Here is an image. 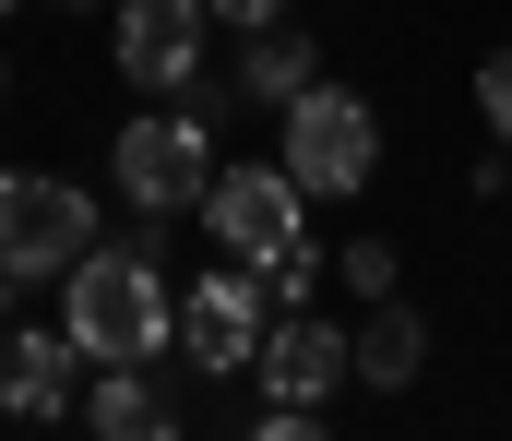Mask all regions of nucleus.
Returning a JSON list of instances; mask_svg holds the SVG:
<instances>
[{"instance_id": "nucleus-1", "label": "nucleus", "mask_w": 512, "mask_h": 441, "mask_svg": "<svg viewBox=\"0 0 512 441\" xmlns=\"http://www.w3.org/2000/svg\"><path fill=\"white\" fill-rule=\"evenodd\" d=\"M60 322H72V346H84L96 370H120V358H179V298L155 275V215H143L131 239H96V251L60 275Z\"/></svg>"}, {"instance_id": "nucleus-2", "label": "nucleus", "mask_w": 512, "mask_h": 441, "mask_svg": "<svg viewBox=\"0 0 512 441\" xmlns=\"http://www.w3.org/2000/svg\"><path fill=\"white\" fill-rule=\"evenodd\" d=\"M108 167H120L131 215L167 227V215H203V179H215L227 155H215V120H203V108H143V120H120V155H108Z\"/></svg>"}, {"instance_id": "nucleus-3", "label": "nucleus", "mask_w": 512, "mask_h": 441, "mask_svg": "<svg viewBox=\"0 0 512 441\" xmlns=\"http://www.w3.org/2000/svg\"><path fill=\"white\" fill-rule=\"evenodd\" d=\"M286 167H298V191L310 203H358L370 191V167H382V108L370 96H346V84H310L298 108H286Z\"/></svg>"}, {"instance_id": "nucleus-4", "label": "nucleus", "mask_w": 512, "mask_h": 441, "mask_svg": "<svg viewBox=\"0 0 512 441\" xmlns=\"http://www.w3.org/2000/svg\"><path fill=\"white\" fill-rule=\"evenodd\" d=\"M262 334H274V298H262V275L239 263V251H215L191 287H179V358L203 370V382H239L262 358Z\"/></svg>"}, {"instance_id": "nucleus-5", "label": "nucleus", "mask_w": 512, "mask_h": 441, "mask_svg": "<svg viewBox=\"0 0 512 441\" xmlns=\"http://www.w3.org/2000/svg\"><path fill=\"white\" fill-rule=\"evenodd\" d=\"M108 227H96V203L72 191V179H48V167H12L0 179V275H72L84 251H96Z\"/></svg>"}, {"instance_id": "nucleus-6", "label": "nucleus", "mask_w": 512, "mask_h": 441, "mask_svg": "<svg viewBox=\"0 0 512 441\" xmlns=\"http://www.w3.org/2000/svg\"><path fill=\"white\" fill-rule=\"evenodd\" d=\"M298 227H310V191H298L286 155H227V167L203 179V239H215V251L262 263V251H286Z\"/></svg>"}, {"instance_id": "nucleus-7", "label": "nucleus", "mask_w": 512, "mask_h": 441, "mask_svg": "<svg viewBox=\"0 0 512 441\" xmlns=\"http://www.w3.org/2000/svg\"><path fill=\"white\" fill-rule=\"evenodd\" d=\"M251 382H262V394H286V406H334V394L358 382V334H346V322H322V298H310V310H274Z\"/></svg>"}, {"instance_id": "nucleus-8", "label": "nucleus", "mask_w": 512, "mask_h": 441, "mask_svg": "<svg viewBox=\"0 0 512 441\" xmlns=\"http://www.w3.org/2000/svg\"><path fill=\"white\" fill-rule=\"evenodd\" d=\"M108 12H120V72L143 96H191V84H203L215 0H108Z\"/></svg>"}, {"instance_id": "nucleus-9", "label": "nucleus", "mask_w": 512, "mask_h": 441, "mask_svg": "<svg viewBox=\"0 0 512 441\" xmlns=\"http://www.w3.org/2000/svg\"><path fill=\"white\" fill-rule=\"evenodd\" d=\"M72 370H84L72 322H60V334H48V322H12V334H0V418H24V430L72 418V406H84V394H72Z\"/></svg>"}, {"instance_id": "nucleus-10", "label": "nucleus", "mask_w": 512, "mask_h": 441, "mask_svg": "<svg viewBox=\"0 0 512 441\" xmlns=\"http://www.w3.org/2000/svg\"><path fill=\"white\" fill-rule=\"evenodd\" d=\"M310 84H322V48H310L298 24H262V36H239V60H227V96H239V108H274V120H286Z\"/></svg>"}, {"instance_id": "nucleus-11", "label": "nucleus", "mask_w": 512, "mask_h": 441, "mask_svg": "<svg viewBox=\"0 0 512 441\" xmlns=\"http://www.w3.org/2000/svg\"><path fill=\"white\" fill-rule=\"evenodd\" d=\"M84 430H108V441H167V430H179V394H167L143 358H120V370H96V394H84Z\"/></svg>"}, {"instance_id": "nucleus-12", "label": "nucleus", "mask_w": 512, "mask_h": 441, "mask_svg": "<svg viewBox=\"0 0 512 441\" xmlns=\"http://www.w3.org/2000/svg\"><path fill=\"white\" fill-rule=\"evenodd\" d=\"M417 370H429V322H417L405 298H370V322H358V382H370V394H417Z\"/></svg>"}, {"instance_id": "nucleus-13", "label": "nucleus", "mask_w": 512, "mask_h": 441, "mask_svg": "<svg viewBox=\"0 0 512 441\" xmlns=\"http://www.w3.org/2000/svg\"><path fill=\"white\" fill-rule=\"evenodd\" d=\"M251 275H262V298H274V310H310V298H322V251H310V227H298L286 251H262Z\"/></svg>"}, {"instance_id": "nucleus-14", "label": "nucleus", "mask_w": 512, "mask_h": 441, "mask_svg": "<svg viewBox=\"0 0 512 441\" xmlns=\"http://www.w3.org/2000/svg\"><path fill=\"white\" fill-rule=\"evenodd\" d=\"M334 275H346L358 298H393V287H405V251H393V239H346V251H334Z\"/></svg>"}, {"instance_id": "nucleus-15", "label": "nucleus", "mask_w": 512, "mask_h": 441, "mask_svg": "<svg viewBox=\"0 0 512 441\" xmlns=\"http://www.w3.org/2000/svg\"><path fill=\"white\" fill-rule=\"evenodd\" d=\"M477 120H489V144H512V48L477 60Z\"/></svg>"}, {"instance_id": "nucleus-16", "label": "nucleus", "mask_w": 512, "mask_h": 441, "mask_svg": "<svg viewBox=\"0 0 512 441\" xmlns=\"http://www.w3.org/2000/svg\"><path fill=\"white\" fill-rule=\"evenodd\" d=\"M286 12H298V0H215V24H227V36H262V24H286Z\"/></svg>"}, {"instance_id": "nucleus-17", "label": "nucleus", "mask_w": 512, "mask_h": 441, "mask_svg": "<svg viewBox=\"0 0 512 441\" xmlns=\"http://www.w3.org/2000/svg\"><path fill=\"white\" fill-rule=\"evenodd\" d=\"M12 287H24V275H0V334H12Z\"/></svg>"}, {"instance_id": "nucleus-18", "label": "nucleus", "mask_w": 512, "mask_h": 441, "mask_svg": "<svg viewBox=\"0 0 512 441\" xmlns=\"http://www.w3.org/2000/svg\"><path fill=\"white\" fill-rule=\"evenodd\" d=\"M12 12H24V0H0V24H12Z\"/></svg>"}, {"instance_id": "nucleus-19", "label": "nucleus", "mask_w": 512, "mask_h": 441, "mask_svg": "<svg viewBox=\"0 0 512 441\" xmlns=\"http://www.w3.org/2000/svg\"><path fill=\"white\" fill-rule=\"evenodd\" d=\"M72 12H96V0H72Z\"/></svg>"}]
</instances>
